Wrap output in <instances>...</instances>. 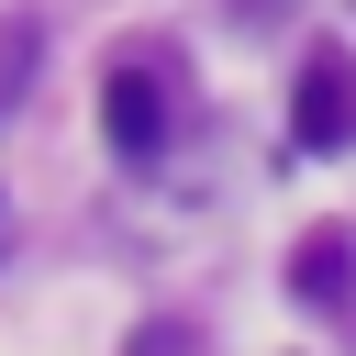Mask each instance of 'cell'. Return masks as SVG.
<instances>
[{"mask_svg": "<svg viewBox=\"0 0 356 356\" xmlns=\"http://www.w3.org/2000/svg\"><path fill=\"white\" fill-rule=\"evenodd\" d=\"M289 122H300V145H312V156H345V145H356V56H345V44H323V56L300 67Z\"/></svg>", "mask_w": 356, "mask_h": 356, "instance_id": "1", "label": "cell"}, {"mask_svg": "<svg viewBox=\"0 0 356 356\" xmlns=\"http://www.w3.org/2000/svg\"><path fill=\"white\" fill-rule=\"evenodd\" d=\"M100 134H111L122 156H156V145H167V89H156V67H111V89H100Z\"/></svg>", "mask_w": 356, "mask_h": 356, "instance_id": "2", "label": "cell"}, {"mask_svg": "<svg viewBox=\"0 0 356 356\" xmlns=\"http://www.w3.org/2000/svg\"><path fill=\"white\" fill-rule=\"evenodd\" d=\"M289 289H300L312 312H345V300H356V245H345V234H312V245L289 256Z\"/></svg>", "mask_w": 356, "mask_h": 356, "instance_id": "3", "label": "cell"}, {"mask_svg": "<svg viewBox=\"0 0 356 356\" xmlns=\"http://www.w3.org/2000/svg\"><path fill=\"white\" fill-rule=\"evenodd\" d=\"M33 56H44V33H33V22H0V111L22 100V78H33Z\"/></svg>", "mask_w": 356, "mask_h": 356, "instance_id": "4", "label": "cell"}, {"mask_svg": "<svg viewBox=\"0 0 356 356\" xmlns=\"http://www.w3.org/2000/svg\"><path fill=\"white\" fill-rule=\"evenodd\" d=\"M278 11H289V0H234V22H245V33H267Z\"/></svg>", "mask_w": 356, "mask_h": 356, "instance_id": "5", "label": "cell"}]
</instances>
